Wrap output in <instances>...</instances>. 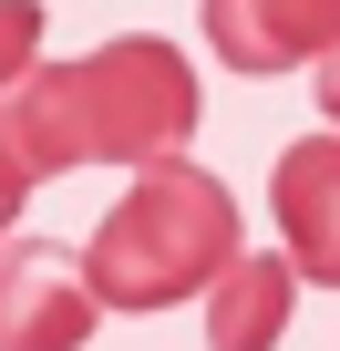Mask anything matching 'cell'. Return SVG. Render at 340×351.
Masks as SVG:
<instances>
[{"label": "cell", "instance_id": "cell-1", "mask_svg": "<svg viewBox=\"0 0 340 351\" xmlns=\"http://www.w3.org/2000/svg\"><path fill=\"white\" fill-rule=\"evenodd\" d=\"M196 134V73L176 42L124 32L83 62H42L31 83L0 93V145L21 155V176H73V165H165Z\"/></svg>", "mask_w": 340, "mask_h": 351}, {"label": "cell", "instance_id": "cell-2", "mask_svg": "<svg viewBox=\"0 0 340 351\" xmlns=\"http://www.w3.org/2000/svg\"><path fill=\"white\" fill-rule=\"evenodd\" d=\"M237 248H248V238H237V197L217 186L207 165L165 155V165L134 176V186L114 197V217L93 228L83 279H93L103 310H165V300L217 289Z\"/></svg>", "mask_w": 340, "mask_h": 351}, {"label": "cell", "instance_id": "cell-3", "mask_svg": "<svg viewBox=\"0 0 340 351\" xmlns=\"http://www.w3.org/2000/svg\"><path fill=\"white\" fill-rule=\"evenodd\" d=\"M93 279L52 238H0V351H83L93 341Z\"/></svg>", "mask_w": 340, "mask_h": 351}, {"label": "cell", "instance_id": "cell-4", "mask_svg": "<svg viewBox=\"0 0 340 351\" xmlns=\"http://www.w3.org/2000/svg\"><path fill=\"white\" fill-rule=\"evenodd\" d=\"M196 21L227 73H299L340 52V0H207Z\"/></svg>", "mask_w": 340, "mask_h": 351}, {"label": "cell", "instance_id": "cell-5", "mask_svg": "<svg viewBox=\"0 0 340 351\" xmlns=\"http://www.w3.org/2000/svg\"><path fill=\"white\" fill-rule=\"evenodd\" d=\"M268 207H278V258L309 289H340V134H299L278 155Z\"/></svg>", "mask_w": 340, "mask_h": 351}, {"label": "cell", "instance_id": "cell-6", "mask_svg": "<svg viewBox=\"0 0 340 351\" xmlns=\"http://www.w3.org/2000/svg\"><path fill=\"white\" fill-rule=\"evenodd\" d=\"M289 300H299V269L278 248H237L227 279L207 289V351H268L289 330Z\"/></svg>", "mask_w": 340, "mask_h": 351}, {"label": "cell", "instance_id": "cell-7", "mask_svg": "<svg viewBox=\"0 0 340 351\" xmlns=\"http://www.w3.org/2000/svg\"><path fill=\"white\" fill-rule=\"evenodd\" d=\"M42 73V0H0V93Z\"/></svg>", "mask_w": 340, "mask_h": 351}, {"label": "cell", "instance_id": "cell-8", "mask_svg": "<svg viewBox=\"0 0 340 351\" xmlns=\"http://www.w3.org/2000/svg\"><path fill=\"white\" fill-rule=\"evenodd\" d=\"M31 207V176H21V155L11 145H0V238H11V217Z\"/></svg>", "mask_w": 340, "mask_h": 351}, {"label": "cell", "instance_id": "cell-9", "mask_svg": "<svg viewBox=\"0 0 340 351\" xmlns=\"http://www.w3.org/2000/svg\"><path fill=\"white\" fill-rule=\"evenodd\" d=\"M309 83H319V114L340 124V52H330V62H309Z\"/></svg>", "mask_w": 340, "mask_h": 351}]
</instances>
